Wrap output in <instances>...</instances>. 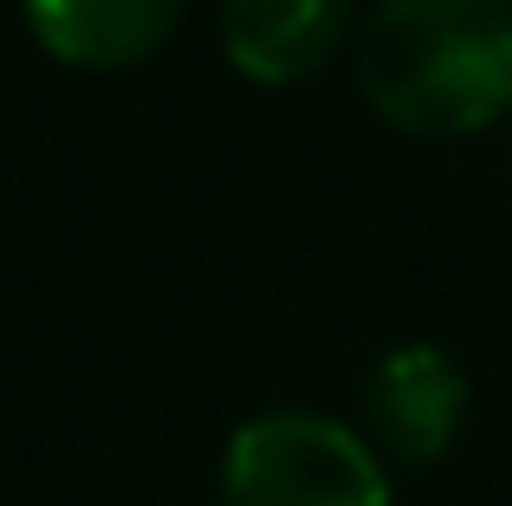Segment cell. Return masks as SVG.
<instances>
[{
	"label": "cell",
	"instance_id": "1",
	"mask_svg": "<svg viewBox=\"0 0 512 506\" xmlns=\"http://www.w3.org/2000/svg\"><path fill=\"white\" fill-rule=\"evenodd\" d=\"M357 85L409 137H474L512 104V0H376Z\"/></svg>",
	"mask_w": 512,
	"mask_h": 506
},
{
	"label": "cell",
	"instance_id": "2",
	"mask_svg": "<svg viewBox=\"0 0 512 506\" xmlns=\"http://www.w3.org/2000/svg\"><path fill=\"white\" fill-rule=\"evenodd\" d=\"M227 506H389V474L357 429L312 409H273L234 429L221 461Z\"/></svg>",
	"mask_w": 512,
	"mask_h": 506
},
{
	"label": "cell",
	"instance_id": "3",
	"mask_svg": "<svg viewBox=\"0 0 512 506\" xmlns=\"http://www.w3.org/2000/svg\"><path fill=\"white\" fill-rule=\"evenodd\" d=\"M467 416V377L448 351L435 344H402L363 383V422L370 442L402 468H428L448 455Z\"/></svg>",
	"mask_w": 512,
	"mask_h": 506
},
{
	"label": "cell",
	"instance_id": "4",
	"mask_svg": "<svg viewBox=\"0 0 512 506\" xmlns=\"http://www.w3.org/2000/svg\"><path fill=\"white\" fill-rule=\"evenodd\" d=\"M350 33V0H221V46L260 85H299Z\"/></svg>",
	"mask_w": 512,
	"mask_h": 506
},
{
	"label": "cell",
	"instance_id": "5",
	"mask_svg": "<svg viewBox=\"0 0 512 506\" xmlns=\"http://www.w3.org/2000/svg\"><path fill=\"white\" fill-rule=\"evenodd\" d=\"M26 20L52 59L117 72V65L150 59L175 33L182 0H26Z\"/></svg>",
	"mask_w": 512,
	"mask_h": 506
}]
</instances>
